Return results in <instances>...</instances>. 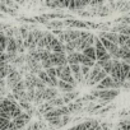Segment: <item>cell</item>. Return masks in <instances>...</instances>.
Instances as JSON below:
<instances>
[{
  "label": "cell",
  "mask_w": 130,
  "mask_h": 130,
  "mask_svg": "<svg viewBox=\"0 0 130 130\" xmlns=\"http://www.w3.org/2000/svg\"><path fill=\"white\" fill-rule=\"evenodd\" d=\"M79 62H80V65H83V67H89V68H93L94 65H96V61H94V60H92L91 57L86 56L83 52H80Z\"/></svg>",
  "instance_id": "cell-12"
},
{
  "label": "cell",
  "mask_w": 130,
  "mask_h": 130,
  "mask_svg": "<svg viewBox=\"0 0 130 130\" xmlns=\"http://www.w3.org/2000/svg\"><path fill=\"white\" fill-rule=\"evenodd\" d=\"M46 26H47L48 28H52V29H60V28H62V27L65 26V23L61 22V21H51V22H48Z\"/></svg>",
  "instance_id": "cell-18"
},
{
  "label": "cell",
  "mask_w": 130,
  "mask_h": 130,
  "mask_svg": "<svg viewBox=\"0 0 130 130\" xmlns=\"http://www.w3.org/2000/svg\"><path fill=\"white\" fill-rule=\"evenodd\" d=\"M14 2H17V3H19V4H23L24 0H14Z\"/></svg>",
  "instance_id": "cell-35"
},
{
  "label": "cell",
  "mask_w": 130,
  "mask_h": 130,
  "mask_svg": "<svg viewBox=\"0 0 130 130\" xmlns=\"http://www.w3.org/2000/svg\"><path fill=\"white\" fill-rule=\"evenodd\" d=\"M50 125L52 126H61V117H55V119H51L48 120Z\"/></svg>",
  "instance_id": "cell-27"
},
{
  "label": "cell",
  "mask_w": 130,
  "mask_h": 130,
  "mask_svg": "<svg viewBox=\"0 0 130 130\" xmlns=\"http://www.w3.org/2000/svg\"><path fill=\"white\" fill-rule=\"evenodd\" d=\"M68 9H69V10H77V8H75V0H72Z\"/></svg>",
  "instance_id": "cell-32"
},
{
  "label": "cell",
  "mask_w": 130,
  "mask_h": 130,
  "mask_svg": "<svg viewBox=\"0 0 130 130\" xmlns=\"http://www.w3.org/2000/svg\"><path fill=\"white\" fill-rule=\"evenodd\" d=\"M112 61H113V68H112L111 77L116 82L125 83L126 79H127V74L130 72V65L124 62V61L116 60V59H112Z\"/></svg>",
  "instance_id": "cell-1"
},
{
  "label": "cell",
  "mask_w": 130,
  "mask_h": 130,
  "mask_svg": "<svg viewBox=\"0 0 130 130\" xmlns=\"http://www.w3.org/2000/svg\"><path fill=\"white\" fill-rule=\"evenodd\" d=\"M101 126H102L103 130H108V129H110V124H102Z\"/></svg>",
  "instance_id": "cell-33"
},
{
  "label": "cell",
  "mask_w": 130,
  "mask_h": 130,
  "mask_svg": "<svg viewBox=\"0 0 130 130\" xmlns=\"http://www.w3.org/2000/svg\"><path fill=\"white\" fill-rule=\"evenodd\" d=\"M8 47V37L4 32H2V52H5Z\"/></svg>",
  "instance_id": "cell-21"
},
{
  "label": "cell",
  "mask_w": 130,
  "mask_h": 130,
  "mask_svg": "<svg viewBox=\"0 0 130 130\" xmlns=\"http://www.w3.org/2000/svg\"><path fill=\"white\" fill-rule=\"evenodd\" d=\"M97 64H100L101 67H102V69H103L108 75H111V73H112V68H113V61H112V60L106 61V62H100V61H97Z\"/></svg>",
  "instance_id": "cell-16"
},
{
  "label": "cell",
  "mask_w": 130,
  "mask_h": 130,
  "mask_svg": "<svg viewBox=\"0 0 130 130\" xmlns=\"http://www.w3.org/2000/svg\"><path fill=\"white\" fill-rule=\"evenodd\" d=\"M51 61L54 64V67H67L69 65L68 62V55H65V52H52L51 54Z\"/></svg>",
  "instance_id": "cell-4"
},
{
  "label": "cell",
  "mask_w": 130,
  "mask_h": 130,
  "mask_svg": "<svg viewBox=\"0 0 130 130\" xmlns=\"http://www.w3.org/2000/svg\"><path fill=\"white\" fill-rule=\"evenodd\" d=\"M119 46L125 47V48H130V36L119 35Z\"/></svg>",
  "instance_id": "cell-13"
},
{
  "label": "cell",
  "mask_w": 130,
  "mask_h": 130,
  "mask_svg": "<svg viewBox=\"0 0 130 130\" xmlns=\"http://www.w3.org/2000/svg\"><path fill=\"white\" fill-rule=\"evenodd\" d=\"M119 93H120V91L119 89H97V91H93V96L94 97H100L101 100H103V101H112L115 97H117L119 96Z\"/></svg>",
  "instance_id": "cell-3"
},
{
  "label": "cell",
  "mask_w": 130,
  "mask_h": 130,
  "mask_svg": "<svg viewBox=\"0 0 130 130\" xmlns=\"http://www.w3.org/2000/svg\"><path fill=\"white\" fill-rule=\"evenodd\" d=\"M59 88L65 92V93H68V92H73V89L75 88L74 86H72L70 83H67V82H64V80H60L59 79Z\"/></svg>",
  "instance_id": "cell-15"
},
{
  "label": "cell",
  "mask_w": 130,
  "mask_h": 130,
  "mask_svg": "<svg viewBox=\"0 0 130 130\" xmlns=\"http://www.w3.org/2000/svg\"><path fill=\"white\" fill-rule=\"evenodd\" d=\"M12 120H8V119H4V117H0V130H7L10 125Z\"/></svg>",
  "instance_id": "cell-20"
},
{
  "label": "cell",
  "mask_w": 130,
  "mask_h": 130,
  "mask_svg": "<svg viewBox=\"0 0 130 130\" xmlns=\"http://www.w3.org/2000/svg\"><path fill=\"white\" fill-rule=\"evenodd\" d=\"M64 23H65V26H69L72 28L73 27H75V28H87L88 27L87 23H84L82 21H77V19H67Z\"/></svg>",
  "instance_id": "cell-10"
},
{
  "label": "cell",
  "mask_w": 130,
  "mask_h": 130,
  "mask_svg": "<svg viewBox=\"0 0 130 130\" xmlns=\"http://www.w3.org/2000/svg\"><path fill=\"white\" fill-rule=\"evenodd\" d=\"M19 106H21L22 108H24V110H27V111H29V110H31V106H29V102H27V101H19Z\"/></svg>",
  "instance_id": "cell-29"
},
{
  "label": "cell",
  "mask_w": 130,
  "mask_h": 130,
  "mask_svg": "<svg viewBox=\"0 0 130 130\" xmlns=\"http://www.w3.org/2000/svg\"><path fill=\"white\" fill-rule=\"evenodd\" d=\"M27 130H40V124H38V122H35V124H32L31 126H28Z\"/></svg>",
  "instance_id": "cell-30"
},
{
  "label": "cell",
  "mask_w": 130,
  "mask_h": 130,
  "mask_svg": "<svg viewBox=\"0 0 130 130\" xmlns=\"http://www.w3.org/2000/svg\"><path fill=\"white\" fill-rule=\"evenodd\" d=\"M102 70V67H101V65L100 64H97L96 62V65H94V67L92 68V72H91V75H89V78H88V82H87V84L88 86H92L93 84V80H94V78L100 74V72Z\"/></svg>",
  "instance_id": "cell-9"
},
{
  "label": "cell",
  "mask_w": 130,
  "mask_h": 130,
  "mask_svg": "<svg viewBox=\"0 0 130 130\" xmlns=\"http://www.w3.org/2000/svg\"><path fill=\"white\" fill-rule=\"evenodd\" d=\"M79 57H80V52H73V54H68V62L69 65H75V64H80L79 62Z\"/></svg>",
  "instance_id": "cell-14"
},
{
  "label": "cell",
  "mask_w": 130,
  "mask_h": 130,
  "mask_svg": "<svg viewBox=\"0 0 130 130\" xmlns=\"http://www.w3.org/2000/svg\"><path fill=\"white\" fill-rule=\"evenodd\" d=\"M83 54H84L86 56L91 57L92 60H94V61L97 62V51H96V47H94V46L88 47L87 50H84V51H83Z\"/></svg>",
  "instance_id": "cell-17"
},
{
  "label": "cell",
  "mask_w": 130,
  "mask_h": 130,
  "mask_svg": "<svg viewBox=\"0 0 130 130\" xmlns=\"http://www.w3.org/2000/svg\"><path fill=\"white\" fill-rule=\"evenodd\" d=\"M78 92L77 91H73V92H68V93H65V96L62 97L64 98V101L65 102H72V101H74L77 97H78Z\"/></svg>",
  "instance_id": "cell-19"
},
{
  "label": "cell",
  "mask_w": 130,
  "mask_h": 130,
  "mask_svg": "<svg viewBox=\"0 0 130 130\" xmlns=\"http://www.w3.org/2000/svg\"><path fill=\"white\" fill-rule=\"evenodd\" d=\"M91 72H92V68H89V67H83V65H82V74H83L84 79L88 80V78H89V75H91Z\"/></svg>",
  "instance_id": "cell-23"
},
{
  "label": "cell",
  "mask_w": 130,
  "mask_h": 130,
  "mask_svg": "<svg viewBox=\"0 0 130 130\" xmlns=\"http://www.w3.org/2000/svg\"><path fill=\"white\" fill-rule=\"evenodd\" d=\"M19 82H22V78H21V74H19L18 72H14V73L9 74L8 78H7V84H8L9 88H13V87L17 86Z\"/></svg>",
  "instance_id": "cell-7"
},
{
  "label": "cell",
  "mask_w": 130,
  "mask_h": 130,
  "mask_svg": "<svg viewBox=\"0 0 130 130\" xmlns=\"http://www.w3.org/2000/svg\"><path fill=\"white\" fill-rule=\"evenodd\" d=\"M46 73H47V75H48V77H51V78H57V70H56V68H55V67H54V68L47 69V70H46Z\"/></svg>",
  "instance_id": "cell-26"
},
{
  "label": "cell",
  "mask_w": 130,
  "mask_h": 130,
  "mask_svg": "<svg viewBox=\"0 0 130 130\" xmlns=\"http://www.w3.org/2000/svg\"><path fill=\"white\" fill-rule=\"evenodd\" d=\"M68 122H69V116H62V119H61V126L67 125Z\"/></svg>",
  "instance_id": "cell-31"
},
{
  "label": "cell",
  "mask_w": 130,
  "mask_h": 130,
  "mask_svg": "<svg viewBox=\"0 0 130 130\" xmlns=\"http://www.w3.org/2000/svg\"><path fill=\"white\" fill-rule=\"evenodd\" d=\"M8 54H17L18 52V45L14 37H8V47H7Z\"/></svg>",
  "instance_id": "cell-11"
},
{
  "label": "cell",
  "mask_w": 130,
  "mask_h": 130,
  "mask_svg": "<svg viewBox=\"0 0 130 130\" xmlns=\"http://www.w3.org/2000/svg\"><path fill=\"white\" fill-rule=\"evenodd\" d=\"M38 78H40L45 84L51 86V88L59 87V80H57V78H51V77H48V75H47V73H46V70H45V72L42 70V72L38 74Z\"/></svg>",
  "instance_id": "cell-5"
},
{
  "label": "cell",
  "mask_w": 130,
  "mask_h": 130,
  "mask_svg": "<svg viewBox=\"0 0 130 130\" xmlns=\"http://www.w3.org/2000/svg\"><path fill=\"white\" fill-rule=\"evenodd\" d=\"M98 37H105L106 40H108V41L119 45V35L115 33V32H100Z\"/></svg>",
  "instance_id": "cell-8"
},
{
  "label": "cell",
  "mask_w": 130,
  "mask_h": 130,
  "mask_svg": "<svg viewBox=\"0 0 130 130\" xmlns=\"http://www.w3.org/2000/svg\"><path fill=\"white\" fill-rule=\"evenodd\" d=\"M54 2H55V0H46V7H50Z\"/></svg>",
  "instance_id": "cell-34"
},
{
  "label": "cell",
  "mask_w": 130,
  "mask_h": 130,
  "mask_svg": "<svg viewBox=\"0 0 130 130\" xmlns=\"http://www.w3.org/2000/svg\"><path fill=\"white\" fill-rule=\"evenodd\" d=\"M41 65H42V68H43V69H46V70H47V69H50V68H54V64H52L51 59L42 61V62H41Z\"/></svg>",
  "instance_id": "cell-25"
},
{
  "label": "cell",
  "mask_w": 130,
  "mask_h": 130,
  "mask_svg": "<svg viewBox=\"0 0 130 130\" xmlns=\"http://www.w3.org/2000/svg\"><path fill=\"white\" fill-rule=\"evenodd\" d=\"M103 3H105V0H92L89 5L93 7V8H98V7H102Z\"/></svg>",
  "instance_id": "cell-28"
},
{
  "label": "cell",
  "mask_w": 130,
  "mask_h": 130,
  "mask_svg": "<svg viewBox=\"0 0 130 130\" xmlns=\"http://www.w3.org/2000/svg\"><path fill=\"white\" fill-rule=\"evenodd\" d=\"M57 70V78L60 80H64L67 83H70L72 86H77V80L75 78L73 77V73H72V69H70V65H67V67H57L56 68Z\"/></svg>",
  "instance_id": "cell-2"
},
{
  "label": "cell",
  "mask_w": 130,
  "mask_h": 130,
  "mask_svg": "<svg viewBox=\"0 0 130 130\" xmlns=\"http://www.w3.org/2000/svg\"><path fill=\"white\" fill-rule=\"evenodd\" d=\"M119 126L122 130H130V120H122L119 122Z\"/></svg>",
  "instance_id": "cell-24"
},
{
  "label": "cell",
  "mask_w": 130,
  "mask_h": 130,
  "mask_svg": "<svg viewBox=\"0 0 130 130\" xmlns=\"http://www.w3.org/2000/svg\"><path fill=\"white\" fill-rule=\"evenodd\" d=\"M13 122H14V125L18 127V130H22V129H24V126L29 122V113H22L19 117H17V119H14V120H12Z\"/></svg>",
  "instance_id": "cell-6"
},
{
  "label": "cell",
  "mask_w": 130,
  "mask_h": 130,
  "mask_svg": "<svg viewBox=\"0 0 130 130\" xmlns=\"http://www.w3.org/2000/svg\"><path fill=\"white\" fill-rule=\"evenodd\" d=\"M69 110H70V112H77L78 110H80L82 108V102H75V103H70L69 106Z\"/></svg>",
  "instance_id": "cell-22"
},
{
  "label": "cell",
  "mask_w": 130,
  "mask_h": 130,
  "mask_svg": "<svg viewBox=\"0 0 130 130\" xmlns=\"http://www.w3.org/2000/svg\"><path fill=\"white\" fill-rule=\"evenodd\" d=\"M110 2H111V3H112V0H110Z\"/></svg>",
  "instance_id": "cell-36"
}]
</instances>
